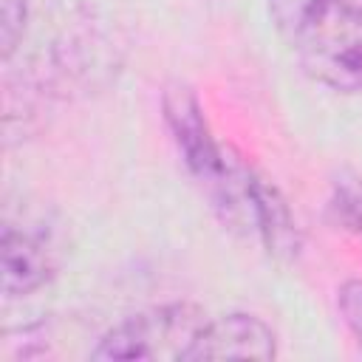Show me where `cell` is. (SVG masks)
Here are the masks:
<instances>
[{
  "mask_svg": "<svg viewBox=\"0 0 362 362\" xmlns=\"http://www.w3.org/2000/svg\"><path fill=\"white\" fill-rule=\"evenodd\" d=\"M308 6H311V0H269V14H272L277 31L286 37V34L294 28L297 17H300Z\"/></svg>",
  "mask_w": 362,
  "mask_h": 362,
  "instance_id": "10",
  "label": "cell"
},
{
  "mask_svg": "<svg viewBox=\"0 0 362 362\" xmlns=\"http://www.w3.org/2000/svg\"><path fill=\"white\" fill-rule=\"evenodd\" d=\"M37 68L54 96L90 90L119 71V45L96 17H76L57 34Z\"/></svg>",
  "mask_w": 362,
  "mask_h": 362,
  "instance_id": "4",
  "label": "cell"
},
{
  "mask_svg": "<svg viewBox=\"0 0 362 362\" xmlns=\"http://www.w3.org/2000/svg\"><path fill=\"white\" fill-rule=\"evenodd\" d=\"M328 209L337 218V223L348 232H354L362 240V175L356 173H339L331 181V198Z\"/></svg>",
  "mask_w": 362,
  "mask_h": 362,
  "instance_id": "7",
  "label": "cell"
},
{
  "mask_svg": "<svg viewBox=\"0 0 362 362\" xmlns=\"http://www.w3.org/2000/svg\"><path fill=\"white\" fill-rule=\"evenodd\" d=\"M204 322L206 311L187 300L150 305L107 328L90 348V359L187 362Z\"/></svg>",
  "mask_w": 362,
  "mask_h": 362,
  "instance_id": "3",
  "label": "cell"
},
{
  "mask_svg": "<svg viewBox=\"0 0 362 362\" xmlns=\"http://www.w3.org/2000/svg\"><path fill=\"white\" fill-rule=\"evenodd\" d=\"M28 23V0H0V57L8 65Z\"/></svg>",
  "mask_w": 362,
  "mask_h": 362,
  "instance_id": "8",
  "label": "cell"
},
{
  "mask_svg": "<svg viewBox=\"0 0 362 362\" xmlns=\"http://www.w3.org/2000/svg\"><path fill=\"white\" fill-rule=\"evenodd\" d=\"M277 337L269 322L246 311H229L221 317H206L201 325L189 359H274Z\"/></svg>",
  "mask_w": 362,
  "mask_h": 362,
  "instance_id": "6",
  "label": "cell"
},
{
  "mask_svg": "<svg viewBox=\"0 0 362 362\" xmlns=\"http://www.w3.org/2000/svg\"><path fill=\"white\" fill-rule=\"evenodd\" d=\"M286 40L308 79L334 93H362V0H311Z\"/></svg>",
  "mask_w": 362,
  "mask_h": 362,
  "instance_id": "2",
  "label": "cell"
},
{
  "mask_svg": "<svg viewBox=\"0 0 362 362\" xmlns=\"http://www.w3.org/2000/svg\"><path fill=\"white\" fill-rule=\"evenodd\" d=\"M161 116L187 173L204 189L212 209L229 229L249 235V215L260 173L252 164L240 161V156H235L212 133L198 96L187 85L164 90Z\"/></svg>",
  "mask_w": 362,
  "mask_h": 362,
  "instance_id": "1",
  "label": "cell"
},
{
  "mask_svg": "<svg viewBox=\"0 0 362 362\" xmlns=\"http://www.w3.org/2000/svg\"><path fill=\"white\" fill-rule=\"evenodd\" d=\"M337 305L342 314V322L348 325L351 337L356 339L359 351H362V280L351 277L337 288Z\"/></svg>",
  "mask_w": 362,
  "mask_h": 362,
  "instance_id": "9",
  "label": "cell"
},
{
  "mask_svg": "<svg viewBox=\"0 0 362 362\" xmlns=\"http://www.w3.org/2000/svg\"><path fill=\"white\" fill-rule=\"evenodd\" d=\"M3 297H28L48 286L59 272V246L54 229L37 218H6L3 223Z\"/></svg>",
  "mask_w": 362,
  "mask_h": 362,
  "instance_id": "5",
  "label": "cell"
}]
</instances>
